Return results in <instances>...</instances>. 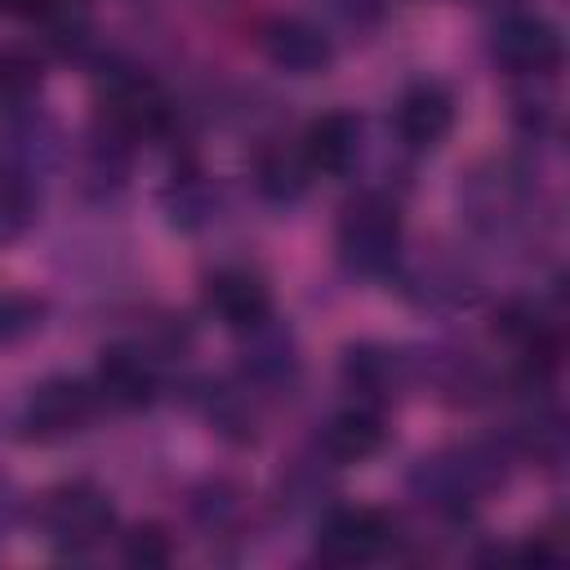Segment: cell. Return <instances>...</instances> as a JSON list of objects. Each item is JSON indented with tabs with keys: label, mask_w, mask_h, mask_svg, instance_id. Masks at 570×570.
<instances>
[{
	"label": "cell",
	"mask_w": 570,
	"mask_h": 570,
	"mask_svg": "<svg viewBox=\"0 0 570 570\" xmlns=\"http://www.w3.org/2000/svg\"><path fill=\"white\" fill-rule=\"evenodd\" d=\"M98 410H102V396H98L94 379L49 374L22 396V405L13 414V432L27 445H62V441L89 432Z\"/></svg>",
	"instance_id": "5b68a950"
},
{
	"label": "cell",
	"mask_w": 570,
	"mask_h": 570,
	"mask_svg": "<svg viewBox=\"0 0 570 570\" xmlns=\"http://www.w3.org/2000/svg\"><path fill=\"white\" fill-rule=\"evenodd\" d=\"M116 539H120V543H116L120 561L134 566V570H165V566L178 557L174 534H169L165 525H156V521H142V525H134V530H125V534H116Z\"/></svg>",
	"instance_id": "cb8c5ba5"
},
{
	"label": "cell",
	"mask_w": 570,
	"mask_h": 570,
	"mask_svg": "<svg viewBox=\"0 0 570 570\" xmlns=\"http://www.w3.org/2000/svg\"><path fill=\"white\" fill-rule=\"evenodd\" d=\"M338 379H343V392L352 401H365V405L387 410L396 396H405L414 387V356H410V347L361 338V343H347L343 347Z\"/></svg>",
	"instance_id": "9c48e42d"
},
{
	"label": "cell",
	"mask_w": 570,
	"mask_h": 570,
	"mask_svg": "<svg viewBox=\"0 0 570 570\" xmlns=\"http://www.w3.org/2000/svg\"><path fill=\"white\" fill-rule=\"evenodd\" d=\"M40 191H45L40 178L0 165V245L18 240V236L36 223V214H40Z\"/></svg>",
	"instance_id": "603a6c76"
},
{
	"label": "cell",
	"mask_w": 570,
	"mask_h": 570,
	"mask_svg": "<svg viewBox=\"0 0 570 570\" xmlns=\"http://www.w3.org/2000/svg\"><path fill=\"white\" fill-rule=\"evenodd\" d=\"M45 58L31 45H0V111L40 102Z\"/></svg>",
	"instance_id": "7402d4cb"
},
{
	"label": "cell",
	"mask_w": 570,
	"mask_h": 570,
	"mask_svg": "<svg viewBox=\"0 0 570 570\" xmlns=\"http://www.w3.org/2000/svg\"><path fill=\"white\" fill-rule=\"evenodd\" d=\"M539 183L525 165L485 160L459 183V214L485 245H517L539 227Z\"/></svg>",
	"instance_id": "7a4b0ae2"
},
{
	"label": "cell",
	"mask_w": 570,
	"mask_h": 570,
	"mask_svg": "<svg viewBox=\"0 0 570 570\" xmlns=\"http://www.w3.org/2000/svg\"><path fill=\"white\" fill-rule=\"evenodd\" d=\"M36 525H40L45 548L58 561H85L116 539L120 521H116L111 494L98 481L71 476V481H58L53 490H45V499L36 508Z\"/></svg>",
	"instance_id": "277c9868"
},
{
	"label": "cell",
	"mask_w": 570,
	"mask_h": 570,
	"mask_svg": "<svg viewBox=\"0 0 570 570\" xmlns=\"http://www.w3.org/2000/svg\"><path fill=\"white\" fill-rule=\"evenodd\" d=\"M45 316L49 307L31 289H0V347H18L36 338L45 330Z\"/></svg>",
	"instance_id": "d4e9b609"
},
{
	"label": "cell",
	"mask_w": 570,
	"mask_h": 570,
	"mask_svg": "<svg viewBox=\"0 0 570 570\" xmlns=\"http://www.w3.org/2000/svg\"><path fill=\"white\" fill-rule=\"evenodd\" d=\"M485 53L494 71L512 80H552L566 62L561 27L534 9H503L485 31Z\"/></svg>",
	"instance_id": "52a82bcc"
},
{
	"label": "cell",
	"mask_w": 570,
	"mask_h": 570,
	"mask_svg": "<svg viewBox=\"0 0 570 570\" xmlns=\"http://www.w3.org/2000/svg\"><path fill=\"white\" fill-rule=\"evenodd\" d=\"M258 49H263L267 67H276L285 76H325L338 58L334 36L307 13H272L258 27Z\"/></svg>",
	"instance_id": "7c38bea8"
},
{
	"label": "cell",
	"mask_w": 570,
	"mask_h": 570,
	"mask_svg": "<svg viewBox=\"0 0 570 570\" xmlns=\"http://www.w3.org/2000/svg\"><path fill=\"white\" fill-rule=\"evenodd\" d=\"M191 405L205 414V423L227 445H254L258 441L263 401L240 379H196L191 383Z\"/></svg>",
	"instance_id": "2e32d148"
},
{
	"label": "cell",
	"mask_w": 570,
	"mask_h": 570,
	"mask_svg": "<svg viewBox=\"0 0 570 570\" xmlns=\"http://www.w3.org/2000/svg\"><path fill=\"white\" fill-rule=\"evenodd\" d=\"M330 13L343 22V27H356V31H370L383 22L387 13V0H325Z\"/></svg>",
	"instance_id": "484cf974"
},
{
	"label": "cell",
	"mask_w": 570,
	"mask_h": 570,
	"mask_svg": "<svg viewBox=\"0 0 570 570\" xmlns=\"http://www.w3.org/2000/svg\"><path fill=\"white\" fill-rule=\"evenodd\" d=\"M160 365L165 361L151 347H142L138 338H125V343L102 347L98 370H94V387H98L102 405H111V410H147L165 392Z\"/></svg>",
	"instance_id": "8fae6325"
},
{
	"label": "cell",
	"mask_w": 570,
	"mask_h": 570,
	"mask_svg": "<svg viewBox=\"0 0 570 570\" xmlns=\"http://www.w3.org/2000/svg\"><path fill=\"white\" fill-rule=\"evenodd\" d=\"M454 120H459V102H454V89L436 76H419L410 80L396 102H392V134L405 151L414 156H428L436 151L450 134H454Z\"/></svg>",
	"instance_id": "30bf717a"
},
{
	"label": "cell",
	"mask_w": 570,
	"mask_h": 570,
	"mask_svg": "<svg viewBox=\"0 0 570 570\" xmlns=\"http://www.w3.org/2000/svg\"><path fill=\"white\" fill-rule=\"evenodd\" d=\"M240 356H236V379L258 396V401H281L294 396L303 383V352L294 330L281 316H267L263 325L236 334Z\"/></svg>",
	"instance_id": "ba28073f"
},
{
	"label": "cell",
	"mask_w": 570,
	"mask_h": 570,
	"mask_svg": "<svg viewBox=\"0 0 570 570\" xmlns=\"http://www.w3.org/2000/svg\"><path fill=\"white\" fill-rule=\"evenodd\" d=\"M512 468V450L503 436H476V441H450L423 459H414L405 490L410 499L436 517V521H468L503 481Z\"/></svg>",
	"instance_id": "6da1fadb"
},
{
	"label": "cell",
	"mask_w": 570,
	"mask_h": 570,
	"mask_svg": "<svg viewBox=\"0 0 570 570\" xmlns=\"http://www.w3.org/2000/svg\"><path fill=\"white\" fill-rule=\"evenodd\" d=\"M160 209H165V223L174 227V232H205V227H214V218H218V209H223V191H218V183L205 174V169H196V165H178L174 169V178L165 183V191H160Z\"/></svg>",
	"instance_id": "d6986e66"
},
{
	"label": "cell",
	"mask_w": 570,
	"mask_h": 570,
	"mask_svg": "<svg viewBox=\"0 0 570 570\" xmlns=\"http://www.w3.org/2000/svg\"><path fill=\"white\" fill-rule=\"evenodd\" d=\"M200 303L232 334H245V330L263 325L267 316H276V298H272L267 276L245 267V263H223V267L205 272Z\"/></svg>",
	"instance_id": "4fadbf2b"
},
{
	"label": "cell",
	"mask_w": 570,
	"mask_h": 570,
	"mask_svg": "<svg viewBox=\"0 0 570 570\" xmlns=\"http://www.w3.org/2000/svg\"><path fill=\"white\" fill-rule=\"evenodd\" d=\"M18 521H22V499H18V490H13V485L0 476V548L13 539Z\"/></svg>",
	"instance_id": "83f0119b"
},
{
	"label": "cell",
	"mask_w": 570,
	"mask_h": 570,
	"mask_svg": "<svg viewBox=\"0 0 570 570\" xmlns=\"http://www.w3.org/2000/svg\"><path fill=\"white\" fill-rule=\"evenodd\" d=\"M334 463L321 454V450H303V454H294L285 468H281V476H276V494H281V503L289 508V512H321L325 503H334L330 494H334Z\"/></svg>",
	"instance_id": "44dd1931"
},
{
	"label": "cell",
	"mask_w": 570,
	"mask_h": 570,
	"mask_svg": "<svg viewBox=\"0 0 570 570\" xmlns=\"http://www.w3.org/2000/svg\"><path fill=\"white\" fill-rule=\"evenodd\" d=\"M334 258L352 281H392L405 258L401 200L383 187L356 191L334 223Z\"/></svg>",
	"instance_id": "3957f363"
},
{
	"label": "cell",
	"mask_w": 570,
	"mask_h": 570,
	"mask_svg": "<svg viewBox=\"0 0 570 570\" xmlns=\"http://www.w3.org/2000/svg\"><path fill=\"white\" fill-rule=\"evenodd\" d=\"M383 445H387V410L365 405V401H347V405L334 410V414L316 428V436H312V450H321L334 468L365 463V459H374Z\"/></svg>",
	"instance_id": "9a60e30c"
},
{
	"label": "cell",
	"mask_w": 570,
	"mask_h": 570,
	"mask_svg": "<svg viewBox=\"0 0 570 570\" xmlns=\"http://www.w3.org/2000/svg\"><path fill=\"white\" fill-rule=\"evenodd\" d=\"M392 281H401V294L405 298H414L419 307H468V303H476V294H481V285H476V276L459 263V258H428V263H410V258H401V267H396V276Z\"/></svg>",
	"instance_id": "e0dca14e"
},
{
	"label": "cell",
	"mask_w": 570,
	"mask_h": 570,
	"mask_svg": "<svg viewBox=\"0 0 570 570\" xmlns=\"http://www.w3.org/2000/svg\"><path fill=\"white\" fill-rule=\"evenodd\" d=\"M401 521L387 517L383 508L365 503H325L316 512L312 530V552L325 566H374L396 557L401 548Z\"/></svg>",
	"instance_id": "8992f818"
},
{
	"label": "cell",
	"mask_w": 570,
	"mask_h": 570,
	"mask_svg": "<svg viewBox=\"0 0 570 570\" xmlns=\"http://www.w3.org/2000/svg\"><path fill=\"white\" fill-rule=\"evenodd\" d=\"M298 147H303L312 174L347 178L365 156V120L352 107H330V111L307 120Z\"/></svg>",
	"instance_id": "5bb4252c"
},
{
	"label": "cell",
	"mask_w": 570,
	"mask_h": 570,
	"mask_svg": "<svg viewBox=\"0 0 570 570\" xmlns=\"http://www.w3.org/2000/svg\"><path fill=\"white\" fill-rule=\"evenodd\" d=\"M187 517L191 525L218 543V539H236L245 530V517H249V499L245 490L232 481V476H205L191 494H187Z\"/></svg>",
	"instance_id": "ffe728a7"
},
{
	"label": "cell",
	"mask_w": 570,
	"mask_h": 570,
	"mask_svg": "<svg viewBox=\"0 0 570 570\" xmlns=\"http://www.w3.org/2000/svg\"><path fill=\"white\" fill-rule=\"evenodd\" d=\"M312 165L303 156L298 142H285V138H267L258 151H254V165H249V183L258 191V200L276 205V209H289L307 196L312 187Z\"/></svg>",
	"instance_id": "ac0fdd59"
},
{
	"label": "cell",
	"mask_w": 570,
	"mask_h": 570,
	"mask_svg": "<svg viewBox=\"0 0 570 570\" xmlns=\"http://www.w3.org/2000/svg\"><path fill=\"white\" fill-rule=\"evenodd\" d=\"M71 0H0V13L4 18H18V22H49L58 9H67Z\"/></svg>",
	"instance_id": "4316f807"
}]
</instances>
